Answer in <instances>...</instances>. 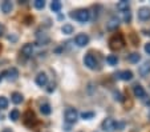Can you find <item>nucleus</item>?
Returning a JSON list of instances; mask_svg holds the SVG:
<instances>
[{"label":"nucleus","mask_w":150,"mask_h":132,"mask_svg":"<svg viewBox=\"0 0 150 132\" xmlns=\"http://www.w3.org/2000/svg\"><path fill=\"white\" fill-rule=\"evenodd\" d=\"M11 100L13 101L15 104H20L21 101H23V95L20 93V92H13L11 96Z\"/></svg>","instance_id":"nucleus-16"},{"label":"nucleus","mask_w":150,"mask_h":132,"mask_svg":"<svg viewBox=\"0 0 150 132\" xmlns=\"http://www.w3.org/2000/svg\"><path fill=\"white\" fill-rule=\"evenodd\" d=\"M74 41H76V44L79 47H85V46H88V43H89V36L85 34H79L74 37Z\"/></svg>","instance_id":"nucleus-6"},{"label":"nucleus","mask_w":150,"mask_h":132,"mask_svg":"<svg viewBox=\"0 0 150 132\" xmlns=\"http://www.w3.org/2000/svg\"><path fill=\"white\" fill-rule=\"evenodd\" d=\"M19 116H20L19 109H12V111L9 112V119H11V120H13V121H16L17 119H19Z\"/></svg>","instance_id":"nucleus-23"},{"label":"nucleus","mask_w":150,"mask_h":132,"mask_svg":"<svg viewBox=\"0 0 150 132\" xmlns=\"http://www.w3.org/2000/svg\"><path fill=\"white\" fill-rule=\"evenodd\" d=\"M120 79L124 81H129L133 79V72L132 71H122L121 73H120Z\"/></svg>","instance_id":"nucleus-13"},{"label":"nucleus","mask_w":150,"mask_h":132,"mask_svg":"<svg viewBox=\"0 0 150 132\" xmlns=\"http://www.w3.org/2000/svg\"><path fill=\"white\" fill-rule=\"evenodd\" d=\"M3 35V27H0V36Z\"/></svg>","instance_id":"nucleus-32"},{"label":"nucleus","mask_w":150,"mask_h":132,"mask_svg":"<svg viewBox=\"0 0 150 132\" xmlns=\"http://www.w3.org/2000/svg\"><path fill=\"white\" fill-rule=\"evenodd\" d=\"M93 116H94V112H82L81 113V118L86 119V120H88V119H92Z\"/></svg>","instance_id":"nucleus-26"},{"label":"nucleus","mask_w":150,"mask_h":132,"mask_svg":"<svg viewBox=\"0 0 150 132\" xmlns=\"http://www.w3.org/2000/svg\"><path fill=\"white\" fill-rule=\"evenodd\" d=\"M52 91H54V84H51L48 88V92H52Z\"/></svg>","instance_id":"nucleus-31"},{"label":"nucleus","mask_w":150,"mask_h":132,"mask_svg":"<svg viewBox=\"0 0 150 132\" xmlns=\"http://www.w3.org/2000/svg\"><path fill=\"white\" fill-rule=\"evenodd\" d=\"M113 95H114V100H117V101H122V96H121V93H120V92H114Z\"/></svg>","instance_id":"nucleus-28"},{"label":"nucleus","mask_w":150,"mask_h":132,"mask_svg":"<svg viewBox=\"0 0 150 132\" xmlns=\"http://www.w3.org/2000/svg\"><path fill=\"white\" fill-rule=\"evenodd\" d=\"M3 132H12L11 129H8V128H6V129H3Z\"/></svg>","instance_id":"nucleus-33"},{"label":"nucleus","mask_w":150,"mask_h":132,"mask_svg":"<svg viewBox=\"0 0 150 132\" xmlns=\"http://www.w3.org/2000/svg\"><path fill=\"white\" fill-rule=\"evenodd\" d=\"M77 118H79V112L74 108H68L65 111V121L69 124H73L77 121Z\"/></svg>","instance_id":"nucleus-3"},{"label":"nucleus","mask_w":150,"mask_h":132,"mask_svg":"<svg viewBox=\"0 0 150 132\" xmlns=\"http://www.w3.org/2000/svg\"><path fill=\"white\" fill-rule=\"evenodd\" d=\"M138 17L141 20H149L150 19V8L147 7H142L138 11Z\"/></svg>","instance_id":"nucleus-7"},{"label":"nucleus","mask_w":150,"mask_h":132,"mask_svg":"<svg viewBox=\"0 0 150 132\" xmlns=\"http://www.w3.org/2000/svg\"><path fill=\"white\" fill-rule=\"evenodd\" d=\"M139 73L142 76H146V75L150 73V63H144L141 67H139Z\"/></svg>","instance_id":"nucleus-15"},{"label":"nucleus","mask_w":150,"mask_h":132,"mask_svg":"<svg viewBox=\"0 0 150 132\" xmlns=\"http://www.w3.org/2000/svg\"><path fill=\"white\" fill-rule=\"evenodd\" d=\"M61 31L64 32L65 35H71V34H73L74 28H73V26H71V24H64L62 28H61Z\"/></svg>","instance_id":"nucleus-21"},{"label":"nucleus","mask_w":150,"mask_h":132,"mask_svg":"<svg viewBox=\"0 0 150 132\" xmlns=\"http://www.w3.org/2000/svg\"><path fill=\"white\" fill-rule=\"evenodd\" d=\"M122 19H124L125 23H129V21H130V19H132V14L129 11L122 12Z\"/></svg>","instance_id":"nucleus-25"},{"label":"nucleus","mask_w":150,"mask_h":132,"mask_svg":"<svg viewBox=\"0 0 150 132\" xmlns=\"http://www.w3.org/2000/svg\"><path fill=\"white\" fill-rule=\"evenodd\" d=\"M40 111H41L42 115H49V113L52 112V108H51L49 104L45 103V104H41V106H40Z\"/></svg>","instance_id":"nucleus-18"},{"label":"nucleus","mask_w":150,"mask_h":132,"mask_svg":"<svg viewBox=\"0 0 150 132\" xmlns=\"http://www.w3.org/2000/svg\"><path fill=\"white\" fill-rule=\"evenodd\" d=\"M72 17H74L80 23H86L91 19V12L88 9H79L76 11V14H72Z\"/></svg>","instance_id":"nucleus-2"},{"label":"nucleus","mask_w":150,"mask_h":132,"mask_svg":"<svg viewBox=\"0 0 150 132\" xmlns=\"http://www.w3.org/2000/svg\"><path fill=\"white\" fill-rule=\"evenodd\" d=\"M145 51H146V54L150 55V43H147L146 46H145Z\"/></svg>","instance_id":"nucleus-30"},{"label":"nucleus","mask_w":150,"mask_h":132,"mask_svg":"<svg viewBox=\"0 0 150 132\" xmlns=\"http://www.w3.org/2000/svg\"><path fill=\"white\" fill-rule=\"evenodd\" d=\"M6 75H8V79L9 80H16L17 78H19V71H17L15 67H12V68H9L8 71H6Z\"/></svg>","instance_id":"nucleus-11"},{"label":"nucleus","mask_w":150,"mask_h":132,"mask_svg":"<svg viewBox=\"0 0 150 132\" xmlns=\"http://www.w3.org/2000/svg\"><path fill=\"white\" fill-rule=\"evenodd\" d=\"M106 63H108L109 66H116V64L118 63V58H117L116 55H109L108 58H106Z\"/></svg>","instance_id":"nucleus-19"},{"label":"nucleus","mask_w":150,"mask_h":132,"mask_svg":"<svg viewBox=\"0 0 150 132\" xmlns=\"http://www.w3.org/2000/svg\"><path fill=\"white\" fill-rule=\"evenodd\" d=\"M61 7H62V4H61V1H59V0L52 1V3H51V9L53 12H59L60 9H61Z\"/></svg>","instance_id":"nucleus-20"},{"label":"nucleus","mask_w":150,"mask_h":132,"mask_svg":"<svg viewBox=\"0 0 150 132\" xmlns=\"http://www.w3.org/2000/svg\"><path fill=\"white\" fill-rule=\"evenodd\" d=\"M120 26V20L117 19V17H112L110 20H109V23L106 24V28L109 29V31H113V29H117Z\"/></svg>","instance_id":"nucleus-10"},{"label":"nucleus","mask_w":150,"mask_h":132,"mask_svg":"<svg viewBox=\"0 0 150 132\" xmlns=\"http://www.w3.org/2000/svg\"><path fill=\"white\" fill-rule=\"evenodd\" d=\"M47 83H48V76H47L44 72H40L36 76V84L40 87H44Z\"/></svg>","instance_id":"nucleus-8"},{"label":"nucleus","mask_w":150,"mask_h":132,"mask_svg":"<svg viewBox=\"0 0 150 132\" xmlns=\"http://www.w3.org/2000/svg\"><path fill=\"white\" fill-rule=\"evenodd\" d=\"M84 64L88 67L89 69H96V68H97V60H96V58H94L93 55H91V54L85 55Z\"/></svg>","instance_id":"nucleus-5"},{"label":"nucleus","mask_w":150,"mask_h":132,"mask_svg":"<svg viewBox=\"0 0 150 132\" xmlns=\"http://www.w3.org/2000/svg\"><path fill=\"white\" fill-rule=\"evenodd\" d=\"M139 59H141V56H139V54H137V52L129 55V61H130V63H138Z\"/></svg>","instance_id":"nucleus-22"},{"label":"nucleus","mask_w":150,"mask_h":132,"mask_svg":"<svg viewBox=\"0 0 150 132\" xmlns=\"http://www.w3.org/2000/svg\"><path fill=\"white\" fill-rule=\"evenodd\" d=\"M12 8H13V6H12L11 1H3V4H1V11L4 14H9L12 11Z\"/></svg>","instance_id":"nucleus-17"},{"label":"nucleus","mask_w":150,"mask_h":132,"mask_svg":"<svg viewBox=\"0 0 150 132\" xmlns=\"http://www.w3.org/2000/svg\"><path fill=\"white\" fill-rule=\"evenodd\" d=\"M21 54L25 56V58H29V56H32V54H33V46L29 43L24 44L23 47H21Z\"/></svg>","instance_id":"nucleus-9"},{"label":"nucleus","mask_w":150,"mask_h":132,"mask_svg":"<svg viewBox=\"0 0 150 132\" xmlns=\"http://www.w3.org/2000/svg\"><path fill=\"white\" fill-rule=\"evenodd\" d=\"M133 92H134V96H136V98H145V89H144V87L139 86V84L134 86Z\"/></svg>","instance_id":"nucleus-12"},{"label":"nucleus","mask_w":150,"mask_h":132,"mask_svg":"<svg viewBox=\"0 0 150 132\" xmlns=\"http://www.w3.org/2000/svg\"><path fill=\"white\" fill-rule=\"evenodd\" d=\"M101 127L105 132H112L116 129V121H114L112 118H106L104 121H102Z\"/></svg>","instance_id":"nucleus-4"},{"label":"nucleus","mask_w":150,"mask_h":132,"mask_svg":"<svg viewBox=\"0 0 150 132\" xmlns=\"http://www.w3.org/2000/svg\"><path fill=\"white\" fill-rule=\"evenodd\" d=\"M124 126H125V123H116V128H117V129L124 128Z\"/></svg>","instance_id":"nucleus-29"},{"label":"nucleus","mask_w":150,"mask_h":132,"mask_svg":"<svg viewBox=\"0 0 150 132\" xmlns=\"http://www.w3.org/2000/svg\"><path fill=\"white\" fill-rule=\"evenodd\" d=\"M8 107V100L4 96H0V109H6Z\"/></svg>","instance_id":"nucleus-24"},{"label":"nucleus","mask_w":150,"mask_h":132,"mask_svg":"<svg viewBox=\"0 0 150 132\" xmlns=\"http://www.w3.org/2000/svg\"><path fill=\"white\" fill-rule=\"evenodd\" d=\"M129 7H130V4H129L127 0H122V1H120V3L117 4V9H120L121 12L129 11Z\"/></svg>","instance_id":"nucleus-14"},{"label":"nucleus","mask_w":150,"mask_h":132,"mask_svg":"<svg viewBox=\"0 0 150 132\" xmlns=\"http://www.w3.org/2000/svg\"><path fill=\"white\" fill-rule=\"evenodd\" d=\"M0 51H1V47H0Z\"/></svg>","instance_id":"nucleus-34"},{"label":"nucleus","mask_w":150,"mask_h":132,"mask_svg":"<svg viewBox=\"0 0 150 132\" xmlns=\"http://www.w3.org/2000/svg\"><path fill=\"white\" fill-rule=\"evenodd\" d=\"M124 46H125V39L121 34H117V35H114V36H112L110 40H109V47H110L112 49H114V51L124 48Z\"/></svg>","instance_id":"nucleus-1"},{"label":"nucleus","mask_w":150,"mask_h":132,"mask_svg":"<svg viewBox=\"0 0 150 132\" xmlns=\"http://www.w3.org/2000/svg\"><path fill=\"white\" fill-rule=\"evenodd\" d=\"M44 6H45V1H42V0H36V1H35V7H36L37 9H42Z\"/></svg>","instance_id":"nucleus-27"}]
</instances>
